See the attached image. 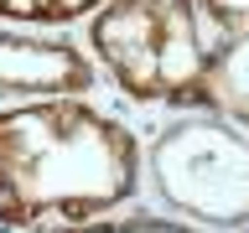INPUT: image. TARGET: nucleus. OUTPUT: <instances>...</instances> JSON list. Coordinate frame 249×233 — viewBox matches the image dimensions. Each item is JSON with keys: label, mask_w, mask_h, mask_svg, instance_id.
Wrapping results in <instances>:
<instances>
[{"label": "nucleus", "mask_w": 249, "mask_h": 233, "mask_svg": "<svg viewBox=\"0 0 249 233\" xmlns=\"http://www.w3.org/2000/svg\"><path fill=\"white\" fill-rule=\"evenodd\" d=\"M52 233H197V228H182L166 217H124V223H68V228H52Z\"/></svg>", "instance_id": "obj_7"}, {"label": "nucleus", "mask_w": 249, "mask_h": 233, "mask_svg": "<svg viewBox=\"0 0 249 233\" xmlns=\"http://www.w3.org/2000/svg\"><path fill=\"white\" fill-rule=\"evenodd\" d=\"M99 5H104V0H0V16L52 26V21H78L83 11H99Z\"/></svg>", "instance_id": "obj_6"}, {"label": "nucleus", "mask_w": 249, "mask_h": 233, "mask_svg": "<svg viewBox=\"0 0 249 233\" xmlns=\"http://www.w3.org/2000/svg\"><path fill=\"white\" fill-rule=\"evenodd\" d=\"M151 176L177 213L239 228L249 223V140L223 119H177L151 140Z\"/></svg>", "instance_id": "obj_3"}, {"label": "nucleus", "mask_w": 249, "mask_h": 233, "mask_svg": "<svg viewBox=\"0 0 249 233\" xmlns=\"http://www.w3.org/2000/svg\"><path fill=\"white\" fill-rule=\"evenodd\" d=\"M89 83H93V62L78 47L0 31V93L57 99V93H89Z\"/></svg>", "instance_id": "obj_4"}, {"label": "nucleus", "mask_w": 249, "mask_h": 233, "mask_svg": "<svg viewBox=\"0 0 249 233\" xmlns=\"http://www.w3.org/2000/svg\"><path fill=\"white\" fill-rule=\"evenodd\" d=\"M218 26V47H208V109L249 124V0H197Z\"/></svg>", "instance_id": "obj_5"}, {"label": "nucleus", "mask_w": 249, "mask_h": 233, "mask_svg": "<svg viewBox=\"0 0 249 233\" xmlns=\"http://www.w3.org/2000/svg\"><path fill=\"white\" fill-rule=\"evenodd\" d=\"M140 186V145L120 119L73 93L0 109V223L83 217L120 207Z\"/></svg>", "instance_id": "obj_1"}, {"label": "nucleus", "mask_w": 249, "mask_h": 233, "mask_svg": "<svg viewBox=\"0 0 249 233\" xmlns=\"http://www.w3.org/2000/svg\"><path fill=\"white\" fill-rule=\"evenodd\" d=\"M89 42L114 83L140 104H208L197 0H104Z\"/></svg>", "instance_id": "obj_2"}]
</instances>
